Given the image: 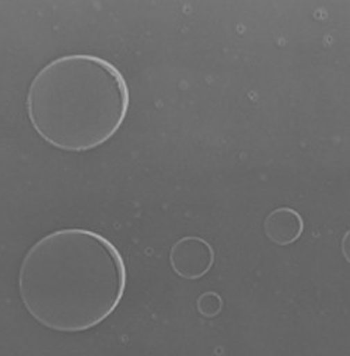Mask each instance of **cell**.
Listing matches in <instances>:
<instances>
[{
	"label": "cell",
	"mask_w": 350,
	"mask_h": 356,
	"mask_svg": "<svg viewBox=\"0 0 350 356\" xmlns=\"http://www.w3.org/2000/svg\"><path fill=\"white\" fill-rule=\"evenodd\" d=\"M126 268L119 250L100 233L60 229L35 241L19 271V292L28 314L59 332H83L119 306Z\"/></svg>",
	"instance_id": "1"
},
{
	"label": "cell",
	"mask_w": 350,
	"mask_h": 356,
	"mask_svg": "<svg viewBox=\"0 0 350 356\" xmlns=\"http://www.w3.org/2000/svg\"><path fill=\"white\" fill-rule=\"evenodd\" d=\"M131 93L124 73L93 54H67L42 66L26 97L37 135L63 152L83 153L107 143L124 125Z\"/></svg>",
	"instance_id": "2"
},
{
	"label": "cell",
	"mask_w": 350,
	"mask_h": 356,
	"mask_svg": "<svg viewBox=\"0 0 350 356\" xmlns=\"http://www.w3.org/2000/svg\"><path fill=\"white\" fill-rule=\"evenodd\" d=\"M169 264L178 277L190 281L205 277L215 264V251L212 245L195 236L183 237L169 251Z\"/></svg>",
	"instance_id": "3"
},
{
	"label": "cell",
	"mask_w": 350,
	"mask_h": 356,
	"mask_svg": "<svg viewBox=\"0 0 350 356\" xmlns=\"http://www.w3.org/2000/svg\"><path fill=\"white\" fill-rule=\"evenodd\" d=\"M267 237L278 245H290L296 243L304 230L301 215L288 207L272 211L264 223Z\"/></svg>",
	"instance_id": "4"
},
{
	"label": "cell",
	"mask_w": 350,
	"mask_h": 356,
	"mask_svg": "<svg viewBox=\"0 0 350 356\" xmlns=\"http://www.w3.org/2000/svg\"><path fill=\"white\" fill-rule=\"evenodd\" d=\"M198 312L205 317H216L223 309V300L220 295L215 292H206L199 296L197 302Z\"/></svg>",
	"instance_id": "5"
}]
</instances>
